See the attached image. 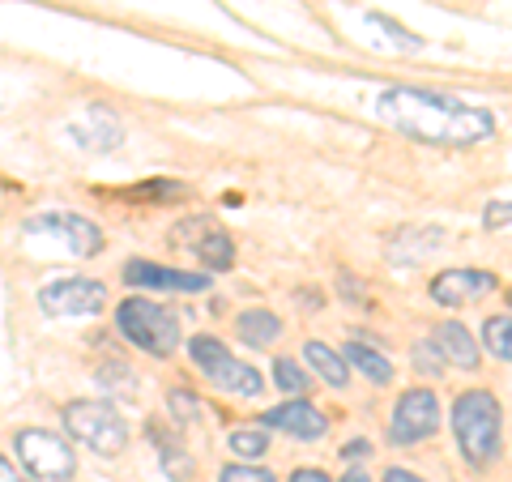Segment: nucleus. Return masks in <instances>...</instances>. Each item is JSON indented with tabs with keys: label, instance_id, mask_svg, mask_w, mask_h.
Masks as SVG:
<instances>
[{
	"label": "nucleus",
	"instance_id": "nucleus-1",
	"mask_svg": "<svg viewBox=\"0 0 512 482\" xmlns=\"http://www.w3.org/2000/svg\"><path fill=\"white\" fill-rule=\"evenodd\" d=\"M380 120L393 124L410 141H431V146H478L495 137V116L487 107L461 103L453 94L419 90V86H393L380 94Z\"/></svg>",
	"mask_w": 512,
	"mask_h": 482
},
{
	"label": "nucleus",
	"instance_id": "nucleus-2",
	"mask_svg": "<svg viewBox=\"0 0 512 482\" xmlns=\"http://www.w3.org/2000/svg\"><path fill=\"white\" fill-rule=\"evenodd\" d=\"M457 448L470 465H487L500 457V401L487 389H470L453 401Z\"/></svg>",
	"mask_w": 512,
	"mask_h": 482
},
{
	"label": "nucleus",
	"instance_id": "nucleus-3",
	"mask_svg": "<svg viewBox=\"0 0 512 482\" xmlns=\"http://www.w3.org/2000/svg\"><path fill=\"white\" fill-rule=\"evenodd\" d=\"M116 329L141 355H154V359H167L180 346V320H175L171 308H163L154 299H124L116 308Z\"/></svg>",
	"mask_w": 512,
	"mask_h": 482
},
{
	"label": "nucleus",
	"instance_id": "nucleus-4",
	"mask_svg": "<svg viewBox=\"0 0 512 482\" xmlns=\"http://www.w3.org/2000/svg\"><path fill=\"white\" fill-rule=\"evenodd\" d=\"M64 427H69L73 440H82L99 457H116L128 444V423L107 401H73V406H64Z\"/></svg>",
	"mask_w": 512,
	"mask_h": 482
},
{
	"label": "nucleus",
	"instance_id": "nucleus-5",
	"mask_svg": "<svg viewBox=\"0 0 512 482\" xmlns=\"http://www.w3.org/2000/svg\"><path fill=\"white\" fill-rule=\"evenodd\" d=\"M188 355H192V363L201 367L205 376H210L218 389H227V393H235V397H261V389H265V380H261V372L256 367H248V363H239L227 346L218 342V337H192L188 342Z\"/></svg>",
	"mask_w": 512,
	"mask_h": 482
},
{
	"label": "nucleus",
	"instance_id": "nucleus-6",
	"mask_svg": "<svg viewBox=\"0 0 512 482\" xmlns=\"http://www.w3.org/2000/svg\"><path fill=\"white\" fill-rule=\"evenodd\" d=\"M18 461L26 465L35 478H47V482H69L77 474V457L73 448L64 444L60 436H52V431H39V427H26L18 431Z\"/></svg>",
	"mask_w": 512,
	"mask_h": 482
},
{
	"label": "nucleus",
	"instance_id": "nucleus-7",
	"mask_svg": "<svg viewBox=\"0 0 512 482\" xmlns=\"http://www.w3.org/2000/svg\"><path fill=\"white\" fill-rule=\"evenodd\" d=\"M436 427H440V401L431 389H406L402 401H397V410H393V419H389V440L393 444H419L427 436H436Z\"/></svg>",
	"mask_w": 512,
	"mask_h": 482
},
{
	"label": "nucleus",
	"instance_id": "nucleus-8",
	"mask_svg": "<svg viewBox=\"0 0 512 482\" xmlns=\"http://www.w3.org/2000/svg\"><path fill=\"white\" fill-rule=\"evenodd\" d=\"M39 308L47 316H99L107 308V286L94 278H64L43 286Z\"/></svg>",
	"mask_w": 512,
	"mask_h": 482
},
{
	"label": "nucleus",
	"instance_id": "nucleus-9",
	"mask_svg": "<svg viewBox=\"0 0 512 482\" xmlns=\"http://www.w3.org/2000/svg\"><path fill=\"white\" fill-rule=\"evenodd\" d=\"M26 231L64 239L73 256H99L103 252V231L82 214H35V218H26Z\"/></svg>",
	"mask_w": 512,
	"mask_h": 482
},
{
	"label": "nucleus",
	"instance_id": "nucleus-10",
	"mask_svg": "<svg viewBox=\"0 0 512 482\" xmlns=\"http://www.w3.org/2000/svg\"><path fill=\"white\" fill-rule=\"evenodd\" d=\"M124 282L128 286H146V291H210L214 273H184L171 265H154V261H128L124 265Z\"/></svg>",
	"mask_w": 512,
	"mask_h": 482
},
{
	"label": "nucleus",
	"instance_id": "nucleus-11",
	"mask_svg": "<svg viewBox=\"0 0 512 482\" xmlns=\"http://www.w3.org/2000/svg\"><path fill=\"white\" fill-rule=\"evenodd\" d=\"M495 291V273L487 269H444L431 282V299L444 303V308H461L470 299H483Z\"/></svg>",
	"mask_w": 512,
	"mask_h": 482
},
{
	"label": "nucleus",
	"instance_id": "nucleus-12",
	"mask_svg": "<svg viewBox=\"0 0 512 482\" xmlns=\"http://www.w3.org/2000/svg\"><path fill=\"white\" fill-rule=\"evenodd\" d=\"M265 427H278L286 431V436H295V440H320L329 431L325 423V414H320L312 401H286V406H274V410H265Z\"/></svg>",
	"mask_w": 512,
	"mask_h": 482
},
{
	"label": "nucleus",
	"instance_id": "nucleus-13",
	"mask_svg": "<svg viewBox=\"0 0 512 482\" xmlns=\"http://www.w3.org/2000/svg\"><path fill=\"white\" fill-rule=\"evenodd\" d=\"M431 346L440 350L444 363L466 367V372H474V367H478V342L470 337V329L461 325V320H444V325H436V333H431Z\"/></svg>",
	"mask_w": 512,
	"mask_h": 482
},
{
	"label": "nucleus",
	"instance_id": "nucleus-14",
	"mask_svg": "<svg viewBox=\"0 0 512 482\" xmlns=\"http://www.w3.org/2000/svg\"><path fill=\"white\" fill-rule=\"evenodd\" d=\"M90 120H94V128L90 124H73L69 133H73V141L77 146H86V150H116L120 141H124V133H120V124L111 120V111H103V107H94L90 111Z\"/></svg>",
	"mask_w": 512,
	"mask_h": 482
},
{
	"label": "nucleus",
	"instance_id": "nucleus-15",
	"mask_svg": "<svg viewBox=\"0 0 512 482\" xmlns=\"http://www.w3.org/2000/svg\"><path fill=\"white\" fill-rule=\"evenodd\" d=\"M188 244H192V252H197V261L205 265V273H222V269L235 265V244H231V235L218 231L214 222L205 227V239H188Z\"/></svg>",
	"mask_w": 512,
	"mask_h": 482
},
{
	"label": "nucleus",
	"instance_id": "nucleus-16",
	"mask_svg": "<svg viewBox=\"0 0 512 482\" xmlns=\"http://www.w3.org/2000/svg\"><path fill=\"white\" fill-rule=\"evenodd\" d=\"M235 333H239V342H244V346L261 350V346H269V342H278L282 320L269 312V308H248L244 316L235 320Z\"/></svg>",
	"mask_w": 512,
	"mask_h": 482
},
{
	"label": "nucleus",
	"instance_id": "nucleus-17",
	"mask_svg": "<svg viewBox=\"0 0 512 482\" xmlns=\"http://www.w3.org/2000/svg\"><path fill=\"white\" fill-rule=\"evenodd\" d=\"M146 431H150V440H154V448H158V457H163V470H167V478H171V482H188L197 465H192V457H188L184 448H180V440H175L167 427H158V423H150Z\"/></svg>",
	"mask_w": 512,
	"mask_h": 482
},
{
	"label": "nucleus",
	"instance_id": "nucleus-18",
	"mask_svg": "<svg viewBox=\"0 0 512 482\" xmlns=\"http://www.w3.org/2000/svg\"><path fill=\"white\" fill-rule=\"evenodd\" d=\"M346 355H350V363L359 367V376H367L372 384H389L393 380V363L380 355V350L367 342V337H350V346H346Z\"/></svg>",
	"mask_w": 512,
	"mask_h": 482
},
{
	"label": "nucleus",
	"instance_id": "nucleus-19",
	"mask_svg": "<svg viewBox=\"0 0 512 482\" xmlns=\"http://www.w3.org/2000/svg\"><path fill=\"white\" fill-rule=\"evenodd\" d=\"M303 355H308V363H312L316 372L333 384V389H346V380H350L346 363H342L338 355H333V350H329L325 342H308V346H303Z\"/></svg>",
	"mask_w": 512,
	"mask_h": 482
},
{
	"label": "nucleus",
	"instance_id": "nucleus-20",
	"mask_svg": "<svg viewBox=\"0 0 512 482\" xmlns=\"http://www.w3.org/2000/svg\"><path fill=\"white\" fill-rule=\"evenodd\" d=\"M508 333H512V316L508 312H500V316H491L487 325H483V342H487V350L500 363H508L512 359V346H508Z\"/></svg>",
	"mask_w": 512,
	"mask_h": 482
},
{
	"label": "nucleus",
	"instance_id": "nucleus-21",
	"mask_svg": "<svg viewBox=\"0 0 512 482\" xmlns=\"http://www.w3.org/2000/svg\"><path fill=\"white\" fill-rule=\"evenodd\" d=\"M274 384H278L282 393H291V397H303V393L312 389V380L303 376V367L295 359H278L274 363Z\"/></svg>",
	"mask_w": 512,
	"mask_h": 482
},
{
	"label": "nucleus",
	"instance_id": "nucleus-22",
	"mask_svg": "<svg viewBox=\"0 0 512 482\" xmlns=\"http://www.w3.org/2000/svg\"><path fill=\"white\" fill-rule=\"evenodd\" d=\"M231 448L239 457H261L265 448H269V440H265V431H252V427H239V431H231Z\"/></svg>",
	"mask_w": 512,
	"mask_h": 482
},
{
	"label": "nucleus",
	"instance_id": "nucleus-23",
	"mask_svg": "<svg viewBox=\"0 0 512 482\" xmlns=\"http://www.w3.org/2000/svg\"><path fill=\"white\" fill-rule=\"evenodd\" d=\"M218 482H278L269 470H256V465H227L218 474Z\"/></svg>",
	"mask_w": 512,
	"mask_h": 482
},
{
	"label": "nucleus",
	"instance_id": "nucleus-24",
	"mask_svg": "<svg viewBox=\"0 0 512 482\" xmlns=\"http://www.w3.org/2000/svg\"><path fill=\"white\" fill-rule=\"evenodd\" d=\"M167 406L175 410V419H197V414H201V397L197 393H184V389H175L171 397H167Z\"/></svg>",
	"mask_w": 512,
	"mask_h": 482
},
{
	"label": "nucleus",
	"instance_id": "nucleus-25",
	"mask_svg": "<svg viewBox=\"0 0 512 482\" xmlns=\"http://www.w3.org/2000/svg\"><path fill=\"white\" fill-rule=\"evenodd\" d=\"M414 367H419L423 376H440V367H444L440 350L431 346V342H419V346H414Z\"/></svg>",
	"mask_w": 512,
	"mask_h": 482
},
{
	"label": "nucleus",
	"instance_id": "nucleus-26",
	"mask_svg": "<svg viewBox=\"0 0 512 482\" xmlns=\"http://www.w3.org/2000/svg\"><path fill=\"white\" fill-rule=\"evenodd\" d=\"M372 22H376V26H384V30H389V35H393L397 43H402V47H410V52H419V47H423V39H414L406 26H397L393 18H384V13H372Z\"/></svg>",
	"mask_w": 512,
	"mask_h": 482
},
{
	"label": "nucleus",
	"instance_id": "nucleus-27",
	"mask_svg": "<svg viewBox=\"0 0 512 482\" xmlns=\"http://www.w3.org/2000/svg\"><path fill=\"white\" fill-rule=\"evenodd\" d=\"M483 222H487L491 231H495V227H508V201H491V205H487V218H483Z\"/></svg>",
	"mask_w": 512,
	"mask_h": 482
},
{
	"label": "nucleus",
	"instance_id": "nucleus-28",
	"mask_svg": "<svg viewBox=\"0 0 512 482\" xmlns=\"http://www.w3.org/2000/svg\"><path fill=\"white\" fill-rule=\"evenodd\" d=\"M367 453H372V444H367V440H350V444L342 448V457H346V461H355V457H367Z\"/></svg>",
	"mask_w": 512,
	"mask_h": 482
},
{
	"label": "nucleus",
	"instance_id": "nucleus-29",
	"mask_svg": "<svg viewBox=\"0 0 512 482\" xmlns=\"http://www.w3.org/2000/svg\"><path fill=\"white\" fill-rule=\"evenodd\" d=\"M291 482H329V474L325 470H295Z\"/></svg>",
	"mask_w": 512,
	"mask_h": 482
},
{
	"label": "nucleus",
	"instance_id": "nucleus-30",
	"mask_svg": "<svg viewBox=\"0 0 512 482\" xmlns=\"http://www.w3.org/2000/svg\"><path fill=\"white\" fill-rule=\"evenodd\" d=\"M0 482H26L18 470H13V465H9V457H0Z\"/></svg>",
	"mask_w": 512,
	"mask_h": 482
},
{
	"label": "nucleus",
	"instance_id": "nucleus-31",
	"mask_svg": "<svg viewBox=\"0 0 512 482\" xmlns=\"http://www.w3.org/2000/svg\"><path fill=\"white\" fill-rule=\"evenodd\" d=\"M384 482H423V478L410 474V470H389V474H384Z\"/></svg>",
	"mask_w": 512,
	"mask_h": 482
},
{
	"label": "nucleus",
	"instance_id": "nucleus-32",
	"mask_svg": "<svg viewBox=\"0 0 512 482\" xmlns=\"http://www.w3.org/2000/svg\"><path fill=\"white\" fill-rule=\"evenodd\" d=\"M342 482H372V478H367V474H363V470H350V474H346V478H342Z\"/></svg>",
	"mask_w": 512,
	"mask_h": 482
}]
</instances>
